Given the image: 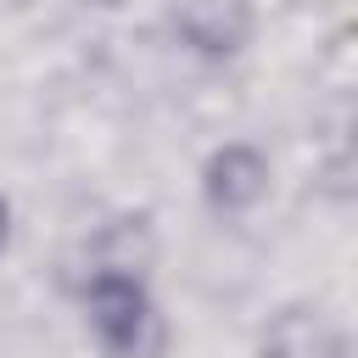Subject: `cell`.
I'll list each match as a JSON object with an SVG mask.
<instances>
[{"mask_svg": "<svg viewBox=\"0 0 358 358\" xmlns=\"http://www.w3.org/2000/svg\"><path fill=\"white\" fill-rule=\"evenodd\" d=\"M106 6H112V0H106Z\"/></svg>", "mask_w": 358, "mask_h": 358, "instance_id": "obj_6", "label": "cell"}, {"mask_svg": "<svg viewBox=\"0 0 358 358\" xmlns=\"http://www.w3.org/2000/svg\"><path fill=\"white\" fill-rule=\"evenodd\" d=\"M268 179H274L268 157H263L252 140H229V145H218V151L207 157V168H201V196H207L213 213L235 218V213H252V207L268 196Z\"/></svg>", "mask_w": 358, "mask_h": 358, "instance_id": "obj_2", "label": "cell"}, {"mask_svg": "<svg viewBox=\"0 0 358 358\" xmlns=\"http://www.w3.org/2000/svg\"><path fill=\"white\" fill-rule=\"evenodd\" d=\"M6 241H11V201L0 196V252H6Z\"/></svg>", "mask_w": 358, "mask_h": 358, "instance_id": "obj_5", "label": "cell"}, {"mask_svg": "<svg viewBox=\"0 0 358 358\" xmlns=\"http://www.w3.org/2000/svg\"><path fill=\"white\" fill-rule=\"evenodd\" d=\"M173 28H179V39H185L196 56L229 62V56H241V50L252 45L257 17H252L246 0H185V6L173 11Z\"/></svg>", "mask_w": 358, "mask_h": 358, "instance_id": "obj_3", "label": "cell"}, {"mask_svg": "<svg viewBox=\"0 0 358 358\" xmlns=\"http://www.w3.org/2000/svg\"><path fill=\"white\" fill-rule=\"evenodd\" d=\"M84 313H90V330L101 336V347L112 358H134L145 347V330H151V291L134 274V263L95 268L84 285Z\"/></svg>", "mask_w": 358, "mask_h": 358, "instance_id": "obj_1", "label": "cell"}, {"mask_svg": "<svg viewBox=\"0 0 358 358\" xmlns=\"http://www.w3.org/2000/svg\"><path fill=\"white\" fill-rule=\"evenodd\" d=\"M257 358H347V330L313 308V302H291L280 308L263 336H257Z\"/></svg>", "mask_w": 358, "mask_h": 358, "instance_id": "obj_4", "label": "cell"}]
</instances>
